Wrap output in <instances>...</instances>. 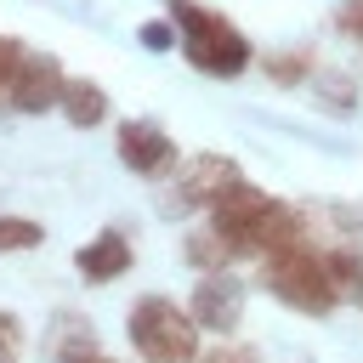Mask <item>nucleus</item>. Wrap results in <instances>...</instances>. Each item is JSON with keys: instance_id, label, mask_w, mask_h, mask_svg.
Masks as SVG:
<instances>
[{"instance_id": "obj_1", "label": "nucleus", "mask_w": 363, "mask_h": 363, "mask_svg": "<svg viewBox=\"0 0 363 363\" xmlns=\"http://www.w3.org/2000/svg\"><path fill=\"white\" fill-rule=\"evenodd\" d=\"M164 23L176 28V40H182V57L199 68V74H216V79H233V74H244L250 62H255V45L221 17V11H210V6H199V0H164Z\"/></svg>"}, {"instance_id": "obj_2", "label": "nucleus", "mask_w": 363, "mask_h": 363, "mask_svg": "<svg viewBox=\"0 0 363 363\" xmlns=\"http://www.w3.org/2000/svg\"><path fill=\"white\" fill-rule=\"evenodd\" d=\"M261 289L278 295L284 306L306 312V318H329V312L340 306L335 278H329V267H323V255H318L312 244L284 250V255H267V261H261Z\"/></svg>"}, {"instance_id": "obj_3", "label": "nucleus", "mask_w": 363, "mask_h": 363, "mask_svg": "<svg viewBox=\"0 0 363 363\" xmlns=\"http://www.w3.org/2000/svg\"><path fill=\"white\" fill-rule=\"evenodd\" d=\"M125 335L147 363H199V329L170 295H142L125 318Z\"/></svg>"}, {"instance_id": "obj_4", "label": "nucleus", "mask_w": 363, "mask_h": 363, "mask_svg": "<svg viewBox=\"0 0 363 363\" xmlns=\"http://www.w3.org/2000/svg\"><path fill=\"white\" fill-rule=\"evenodd\" d=\"M233 182H244V170H238V159H227V153H199V159H187L164 187H159V210L164 216H187V210H210Z\"/></svg>"}, {"instance_id": "obj_5", "label": "nucleus", "mask_w": 363, "mask_h": 363, "mask_svg": "<svg viewBox=\"0 0 363 363\" xmlns=\"http://www.w3.org/2000/svg\"><path fill=\"white\" fill-rule=\"evenodd\" d=\"M187 318H193V329L204 335H233L238 323H244V278H233V272H204L199 284H193V295H187Z\"/></svg>"}, {"instance_id": "obj_6", "label": "nucleus", "mask_w": 363, "mask_h": 363, "mask_svg": "<svg viewBox=\"0 0 363 363\" xmlns=\"http://www.w3.org/2000/svg\"><path fill=\"white\" fill-rule=\"evenodd\" d=\"M62 85H68V74H62V62H57L51 51H23L6 96H11L17 113H51V108L62 102Z\"/></svg>"}, {"instance_id": "obj_7", "label": "nucleus", "mask_w": 363, "mask_h": 363, "mask_svg": "<svg viewBox=\"0 0 363 363\" xmlns=\"http://www.w3.org/2000/svg\"><path fill=\"white\" fill-rule=\"evenodd\" d=\"M170 153H176V142L159 119H125L119 125V164L130 176H164Z\"/></svg>"}, {"instance_id": "obj_8", "label": "nucleus", "mask_w": 363, "mask_h": 363, "mask_svg": "<svg viewBox=\"0 0 363 363\" xmlns=\"http://www.w3.org/2000/svg\"><path fill=\"white\" fill-rule=\"evenodd\" d=\"M267 204H272V199H267L255 182H233V187H227V193L210 204V233H216V238H221V244L238 255L244 233L261 221V210H267Z\"/></svg>"}, {"instance_id": "obj_9", "label": "nucleus", "mask_w": 363, "mask_h": 363, "mask_svg": "<svg viewBox=\"0 0 363 363\" xmlns=\"http://www.w3.org/2000/svg\"><path fill=\"white\" fill-rule=\"evenodd\" d=\"M306 244V216L295 210V204H267L261 210V221L244 233V244H238V255H255V261H267V255H284V250H301Z\"/></svg>"}, {"instance_id": "obj_10", "label": "nucleus", "mask_w": 363, "mask_h": 363, "mask_svg": "<svg viewBox=\"0 0 363 363\" xmlns=\"http://www.w3.org/2000/svg\"><path fill=\"white\" fill-rule=\"evenodd\" d=\"M74 267H79V278L85 284H113V278H125L130 272V238L125 233H96L91 244H79L74 250Z\"/></svg>"}, {"instance_id": "obj_11", "label": "nucleus", "mask_w": 363, "mask_h": 363, "mask_svg": "<svg viewBox=\"0 0 363 363\" xmlns=\"http://www.w3.org/2000/svg\"><path fill=\"white\" fill-rule=\"evenodd\" d=\"M40 352H45V357H57V363L96 357V329H91L79 312H57V318H51V329H45V340H40Z\"/></svg>"}, {"instance_id": "obj_12", "label": "nucleus", "mask_w": 363, "mask_h": 363, "mask_svg": "<svg viewBox=\"0 0 363 363\" xmlns=\"http://www.w3.org/2000/svg\"><path fill=\"white\" fill-rule=\"evenodd\" d=\"M57 108H62V119H68L74 130H91V125L108 119V91H102L96 79H68Z\"/></svg>"}, {"instance_id": "obj_13", "label": "nucleus", "mask_w": 363, "mask_h": 363, "mask_svg": "<svg viewBox=\"0 0 363 363\" xmlns=\"http://www.w3.org/2000/svg\"><path fill=\"white\" fill-rule=\"evenodd\" d=\"M323 267H329V278H335V295H340V301H363V250H357V244L329 250V255H323Z\"/></svg>"}, {"instance_id": "obj_14", "label": "nucleus", "mask_w": 363, "mask_h": 363, "mask_svg": "<svg viewBox=\"0 0 363 363\" xmlns=\"http://www.w3.org/2000/svg\"><path fill=\"white\" fill-rule=\"evenodd\" d=\"M267 79L272 85H301V79H312L318 74V62H312V51L306 45H278V51H267Z\"/></svg>"}, {"instance_id": "obj_15", "label": "nucleus", "mask_w": 363, "mask_h": 363, "mask_svg": "<svg viewBox=\"0 0 363 363\" xmlns=\"http://www.w3.org/2000/svg\"><path fill=\"white\" fill-rule=\"evenodd\" d=\"M182 255H187V267H199V278L204 272H227V261H233V250L210 233V227H199V233H187V244H182Z\"/></svg>"}, {"instance_id": "obj_16", "label": "nucleus", "mask_w": 363, "mask_h": 363, "mask_svg": "<svg viewBox=\"0 0 363 363\" xmlns=\"http://www.w3.org/2000/svg\"><path fill=\"white\" fill-rule=\"evenodd\" d=\"M318 96L329 113H352L357 108V79L352 74H318Z\"/></svg>"}, {"instance_id": "obj_17", "label": "nucleus", "mask_w": 363, "mask_h": 363, "mask_svg": "<svg viewBox=\"0 0 363 363\" xmlns=\"http://www.w3.org/2000/svg\"><path fill=\"white\" fill-rule=\"evenodd\" d=\"M45 244V227L28 221V216H0V250H40Z\"/></svg>"}, {"instance_id": "obj_18", "label": "nucleus", "mask_w": 363, "mask_h": 363, "mask_svg": "<svg viewBox=\"0 0 363 363\" xmlns=\"http://www.w3.org/2000/svg\"><path fill=\"white\" fill-rule=\"evenodd\" d=\"M0 363H23V318L0 306Z\"/></svg>"}, {"instance_id": "obj_19", "label": "nucleus", "mask_w": 363, "mask_h": 363, "mask_svg": "<svg viewBox=\"0 0 363 363\" xmlns=\"http://www.w3.org/2000/svg\"><path fill=\"white\" fill-rule=\"evenodd\" d=\"M136 40H142L147 51H170V45H176V28H170L164 17H153V23H142V28H136Z\"/></svg>"}, {"instance_id": "obj_20", "label": "nucleus", "mask_w": 363, "mask_h": 363, "mask_svg": "<svg viewBox=\"0 0 363 363\" xmlns=\"http://www.w3.org/2000/svg\"><path fill=\"white\" fill-rule=\"evenodd\" d=\"M335 28H340L346 40H363V0H340V6H335Z\"/></svg>"}, {"instance_id": "obj_21", "label": "nucleus", "mask_w": 363, "mask_h": 363, "mask_svg": "<svg viewBox=\"0 0 363 363\" xmlns=\"http://www.w3.org/2000/svg\"><path fill=\"white\" fill-rule=\"evenodd\" d=\"M17 62H23V40H17V34H0V96H6V85H11Z\"/></svg>"}, {"instance_id": "obj_22", "label": "nucleus", "mask_w": 363, "mask_h": 363, "mask_svg": "<svg viewBox=\"0 0 363 363\" xmlns=\"http://www.w3.org/2000/svg\"><path fill=\"white\" fill-rule=\"evenodd\" d=\"M199 363H261L250 346H210V352H199Z\"/></svg>"}, {"instance_id": "obj_23", "label": "nucleus", "mask_w": 363, "mask_h": 363, "mask_svg": "<svg viewBox=\"0 0 363 363\" xmlns=\"http://www.w3.org/2000/svg\"><path fill=\"white\" fill-rule=\"evenodd\" d=\"M79 363H113V357H102V352H96V357H79Z\"/></svg>"}]
</instances>
